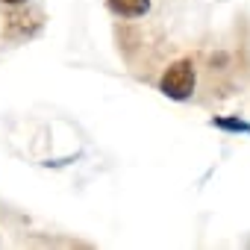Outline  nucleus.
Wrapping results in <instances>:
<instances>
[{"mask_svg": "<svg viewBox=\"0 0 250 250\" xmlns=\"http://www.w3.org/2000/svg\"><path fill=\"white\" fill-rule=\"evenodd\" d=\"M194 62L191 59H177L159 80V91L168 94L171 100H188L194 94Z\"/></svg>", "mask_w": 250, "mask_h": 250, "instance_id": "1", "label": "nucleus"}, {"mask_svg": "<svg viewBox=\"0 0 250 250\" xmlns=\"http://www.w3.org/2000/svg\"><path fill=\"white\" fill-rule=\"evenodd\" d=\"M106 3L121 18H142L150 9V0H106Z\"/></svg>", "mask_w": 250, "mask_h": 250, "instance_id": "2", "label": "nucleus"}, {"mask_svg": "<svg viewBox=\"0 0 250 250\" xmlns=\"http://www.w3.org/2000/svg\"><path fill=\"white\" fill-rule=\"evenodd\" d=\"M215 127H224V130H241V133H250V127L244 121H212Z\"/></svg>", "mask_w": 250, "mask_h": 250, "instance_id": "3", "label": "nucleus"}, {"mask_svg": "<svg viewBox=\"0 0 250 250\" xmlns=\"http://www.w3.org/2000/svg\"><path fill=\"white\" fill-rule=\"evenodd\" d=\"M6 6H18V3H27V0H3Z\"/></svg>", "mask_w": 250, "mask_h": 250, "instance_id": "4", "label": "nucleus"}]
</instances>
